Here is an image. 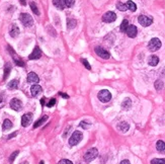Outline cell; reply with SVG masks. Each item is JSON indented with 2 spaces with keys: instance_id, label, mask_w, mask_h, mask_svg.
I'll return each mask as SVG.
<instances>
[{
  "instance_id": "6da1fadb",
  "label": "cell",
  "mask_w": 165,
  "mask_h": 164,
  "mask_svg": "<svg viewBox=\"0 0 165 164\" xmlns=\"http://www.w3.org/2000/svg\"><path fill=\"white\" fill-rule=\"evenodd\" d=\"M82 139H83V134L80 131H75L69 139V145L71 147L77 145Z\"/></svg>"
},
{
  "instance_id": "7a4b0ae2",
  "label": "cell",
  "mask_w": 165,
  "mask_h": 164,
  "mask_svg": "<svg viewBox=\"0 0 165 164\" xmlns=\"http://www.w3.org/2000/svg\"><path fill=\"white\" fill-rule=\"evenodd\" d=\"M98 156V150L96 148H91L84 154V160L86 162H91Z\"/></svg>"
},
{
  "instance_id": "3957f363",
  "label": "cell",
  "mask_w": 165,
  "mask_h": 164,
  "mask_svg": "<svg viewBox=\"0 0 165 164\" xmlns=\"http://www.w3.org/2000/svg\"><path fill=\"white\" fill-rule=\"evenodd\" d=\"M161 41L158 38H153L150 40L149 44H148V48L151 52H155V51H158L161 48Z\"/></svg>"
},
{
  "instance_id": "277c9868",
  "label": "cell",
  "mask_w": 165,
  "mask_h": 164,
  "mask_svg": "<svg viewBox=\"0 0 165 164\" xmlns=\"http://www.w3.org/2000/svg\"><path fill=\"white\" fill-rule=\"evenodd\" d=\"M19 19H20L21 23L25 26H28V28H30V26L33 25V17H31L28 13H21L20 15H19Z\"/></svg>"
},
{
  "instance_id": "5b68a950",
  "label": "cell",
  "mask_w": 165,
  "mask_h": 164,
  "mask_svg": "<svg viewBox=\"0 0 165 164\" xmlns=\"http://www.w3.org/2000/svg\"><path fill=\"white\" fill-rule=\"evenodd\" d=\"M97 97H98V99L101 101V102L106 103V102H108V101L111 99V94H110V92L108 90L103 89V90H100L98 92Z\"/></svg>"
},
{
  "instance_id": "8992f818",
  "label": "cell",
  "mask_w": 165,
  "mask_h": 164,
  "mask_svg": "<svg viewBox=\"0 0 165 164\" xmlns=\"http://www.w3.org/2000/svg\"><path fill=\"white\" fill-rule=\"evenodd\" d=\"M138 21L141 25L143 26H149L152 25L153 22V18L151 16H147V15H140L138 17Z\"/></svg>"
},
{
  "instance_id": "52a82bcc",
  "label": "cell",
  "mask_w": 165,
  "mask_h": 164,
  "mask_svg": "<svg viewBox=\"0 0 165 164\" xmlns=\"http://www.w3.org/2000/svg\"><path fill=\"white\" fill-rule=\"evenodd\" d=\"M8 51H9V53H10V55H12V57H13V61H14V63H15L17 66L19 67H25V62L23 61V60L19 58L17 55L15 54V52L13 51L12 48L10 47V46H8Z\"/></svg>"
},
{
  "instance_id": "ba28073f",
  "label": "cell",
  "mask_w": 165,
  "mask_h": 164,
  "mask_svg": "<svg viewBox=\"0 0 165 164\" xmlns=\"http://www.w3.org/2000/svg\"><path fill=\"white\" fill-rule=\"evenodd\" d=\"M116 19V14L113 11H108L102 15V21L103 22H113Z\"/></svg>"
},
{
  "instance_id": "9c48e42d",
  "label": "cell",
  "mask_w": 165,
  "mask_h": 164,
  "mask_svg": "<svg viewBox=\"0 0 165 164\" xmlns=\"http://www.w3.org/2000/svg\"><path fill=\"white\" fill-rule=\"evenodd\" d=\"M10 107L12 108L13 110H15V112H19V110H23V102H21L20 99H18V98H12V99L10 100Z\"/></svg>"
},
{
  "instance_id": "30bf717a",
  "label": "cell",
  "mask_w": 165,
  "mask_h": 164,
  "mask_svg": "<svg viewBox=\"0 0 165 164\" xmlns=\"http://www.w3.org/2000/svg\"><path fill=\"white\" fill-rule=\"evenodd\" d=\"M31 122H33V114L31 112H28L21 117V126L23 127H28Z\"/></svg>"
},
{
  "instance_id": "8fae6325",
  "label": "cell",
  "mask_w": 165,
  "mask_h": 164,
  "mask_svg": "<svg viewBox=\"0 0 165 164\" xmlns=\"http://www.w3.org/2000/svg\"><path fill=\"white\" fill-rule=\"evenodd\" d=\"M95 53H96V54H97L100 58H102V59H105V60H106V59H110V53H108L106 50L102 49L101 47H96V48H95Z\"/></svg>"
},
{
  "instance_id": "7c38bea8",
  "label": "cell",
  "mask_w": 165,
  "mask_h": 164,
  "mask_svg": "<svg viewBox=\"0 0 165 164\" xmlns=\"http://www.w3.org/2000/svg\"><path fill=\"white\" fill-rule=\"evenodd\" d=\"M42 57V51L39 47H36L35 49H33V53L28 56V59L30 60H38L40 59V58Z\"/></svg>"
},
{
  "instance_id": "4fadbf2b",
  "label": "cell",
  "mask_w": 165,
  "mask_h": 164,
  "mask_svg": "<svg viewBox=\"0 0 165 164\" xmlns=\"http://www.w3.org/2000/svg\"><path fill=\"white\" fill-rule=\"evenodd\" d=\"M127 35L129 38H135L136 36H137V33H138V30L137 28H136V25H130L127 30Z\"/></svg>"
},
{
  "instance_id": "5bb4252c",
  "label": "cell",
  "mask_w": 165,
  "mask_h": 164,
  "mask_svg": "<svg viewBox=\"0 0 165 164\" xmlns=\"http://www.w3.org/2000/svg\"><path fill=\"white\" fill-rule=\"evenodd\" d=\"M39 81H40V78H39V76L35 73V72H30V73H28V82H30V83L37 84Z\"/></svg>"
},
{
  "instance_id": "9a60e30c",
  "label": "cell",
  "mask_w": 165,
  "mask_h": 164,
  "mask_svg": "<svg viewBox=\"0 0 165 164\" xmlns=\"http://www.w3.org/2000/svg\"><path fill=\"white\" fill-rule=\"evenodd\" d=\"M31 95L36 97V96H38L41 92H42V87H41L39 84H33L31 87Z\"/></svg>"
},
{
  "instance_id": "2e32d148",
  "label": "cell",
  "mask_w": 165,
  "mask_h": 164,
  "mask_svg": "<svg viewBox=\"0 0 165 164\" xmlns=\"http://www.w3.org/2000/svg\"><path fill=\"white\" fill-rule=\"evenodd\" d=\"M9 35H10L11 38H16L19 35V28L16 25H12L10 28V30H9Z\"/></svg>"
},
{
  "instance_id": "e0dca14e",
  "label": "cell",
  "mask_w": 165,
  "mask_h": 164,
  "mask_svg": "<svg viewBox=\"0 0 165 164\" xmlns=\"http://www.w3.org/2000/svg\"><path fill=\"white\" fill-rule=\"evenodd\" d=\"M129 129H130V125H129L127 122H121L120 124L118 125V130H120V131L123 133L128 132Z\"/></svg>"
},
{
  "instance_id": "ac0fdd59",
  "label": "cell",
  "mask_w": 165,
  "mask_h": 164,
  "mask_svg": "<svg viewBox=\"0 0 165 164\" xmlns=\"http://www.w3.org/2000/svg\"><path fill=\"white\" fill-rule=\"evenodd\" d=\"M53 4H54V6L56 8L60 9V10H63V9L66 7L64 0H53Z\"/></svg>"
},
{
  "instance_id": "d6986e66",
  "label": "cell",
  "mask_w": 165,
  "mask_h": 164,
  "mask_svg": "<svg viewBox=\"0 0 165 164\" xmlns=\"http://www.w3.org/2000/svg\"><path fill=\"white\" fill-rule=\"evenodd\" d=\"M159 63V58L157 56H150L149 59H148V64L152 67L157 66V64Z\"/></svg>"
},
{
  "instance_id": "ffe728a7",
  "label": "cell",
  "mask_w": 165,
  "mask_h": 164,
  "mask_svg": "<svg viewBox=\"0 0 165 164\" xmlns=\"http://www.w3.org/2000/svg\"><path fill=\"white\" fill-rule=\"evenodd\" d=\"M131 107H132V100H131L130 98H126V99L122 102V107H123V110H130Z\"/></svg>"
},
{
  "instance_id": "44dd1931",
  "label": "cell",
  "mask_w": 165,
  "mask_h": 164,
  "mask_svg": "<svg viewBox=\"0 0 165 164\" xmlns=\"http://www.w3.org/2000/svg\"><path fill=\"white\" fill-rule=\"evenodd\" d=\"M156 148H157V150L160 152V153H165V143L163 141H161V140L157 141Z\"/></svg>"
},
{
  "instance_id": "7402d4cb",
  "label": "cell",
  "mask_w": 165,
  "mask_h": 164,
  "mask_svg": "<svg viewBox=\"0 0 165 164\" xmlns=\"http://www.w3.org/2000/svg\"><path fill=\"white\" fill-rule=\"evenodd\" d=\"M77 25V21L73 18H70L67 20V28L68 30H73L75 28V26Z\"/></svg>"
},
{
  "instance_id": "603a6c76",
  "label": "cell",
  "mask_w": 165,
  "mask_h": 164,
  "mask_svg": "<svg viewBox=\"0 0 165 164\" xmlns=\"http://www.w3.org/2000/svg\"><path fill=\"white\" fill-rule=\"evenodd\" d=\"M11 128H12V123H11L10 120H4L3 122V125H2V129L4 130V131H7V130H10Z\"/></svg>"
},
{
  "instance_id": "cb8c5ba5",
  "label": "cell",
  "mask_w": 165,
  "mask_h": 164,
  "mask_svg": "<svg viewBox=\"0 0 165 164\" xmlns=\"http://www.w3.org/2000/svg\"><path fill=\"white\" fill-rule=\"evenodd\" d=\"M7 87H8L9 89H11V90H13V89H17V87H18V80H16V79H14V80H11L8 83Z\"/></svg>"
},
{
  "instance_id": "d4e9b609",
  "label": "cell",
  "mask_w": 165,
  "mask_h": 164,
  "mask_svg": "<svg viewBox=\"0 0 165 164\" xmlns=\"http://www.w3.org/2000/svg\"><path fill=\"white\" fill-rule=\"evenodd\" d=\"M47 120H48V117H47V115H45V117L41 118L40 120H37V122H36L35 124H33V128H35V129H36V128H39L40 126H42V125H43L44 123H45Z\"/></svg>"
},
{
  "instance_id": "484cf974",
  "label": "cell",
  "mask_w": 165,
  "mask_h": 164,
  "mask_svg": "<svg viewBox=\"0 0 165 164\" xmlns=\"http://www.w3.org/2000/svg\"><path fill=\"white\" fill-rule=\"evenodd\" d=\"M129 25H129V21L127 20V19H124L123 22H122V25H121V28H120L121 32H122V33H126V32H127Z\"/></svg>"
},
{
  "instance_id": "4316f807",
  "label": "cell",
  "mask_w": 165,
  "mask_h": 164,
  "mask_svg": "<svg viewBox=\"0 0 165 164\" xmlns=\"http://www.w3.org/2000/svg\"><path fill=\"white\" fill-rule=\"evenodd\" d=\"M126 5H127V8L130 9L131 11H136V10H137V5H136V4L133 1H128L127 3H126Z\"/></svg>"
},
{
  "instance_id": "83f0119b",
  "label": "cell",
  "mask_w": 165,
  "mask_h": 164,
  "mask_svg": "<svg viewBox=\"0 0 165 164\" xmlns=\"http://www.w3.org/2000/svg\"><path fill=\"white\" fill-rule=\"evenodd\" d=\"M10 71H11V66H10V64H9V63H7L6 66H5V68H4V76H3V79H6L7 77H8L9 73H10Z\"/></svg>"
},
{
  "instance_id": "f1b7e54d",
  "label": "cell",
  "mask_w": 165,
  "mask_h": 164,
  "mask_svg": "<svg viewBox=\"0 0 165 164\" xmlns=\"http://www.w3.org/2000/svg\"><path fill=\"white\" fill-rule=\"evenodd\" d=\"M30 6H31V10H33V13L37 14V15H40V11H39V9H38V7H37V5H36L35 2H31Z\"/></svg>"
},
{
  "instance_id": "f546056e",
  "label": "cell",
  "mask_w": 165,
  "mask_h": 164,
  "mask_svg": "<svg viewBox=\"0 0 165 164\" xmlns=\"http://www.w3.org/2000/svg\"><path fill=\"white\" fill-rule=\"evenodd\" d=\"M151 164H165L164 158H154L151 160Z\"/></svg>"
},
{
  "instance_id": "4dcf8cb0",
  "label": "cell",
  "mask_w": 165,
  "mask_h": 164,
  "mask_svg": "<svg viewBox=\"0 0 165 164\" xmlns=\"http://www.w3.org/2000/svg\"><path fill=\"white\" fill-rule=\"evenodd\" d=\"M154 86H155V88H156V90H161V89L163 88L164 84L161 80H156V82L154 83Z\"/></svg>"
},
{
  "instance_id": "1f68e13d",
  "label": "cell",
  "mask_w": 165,
  "mask_h": 164,
  "mask_svg": "<svg viewBox=\"0 0 165 164\" xmlns=\"http://www.w3.org/2000/svg\"><path fill=\"white\" fill-rule=\"evenodd\" d=\"M116 8L118 9V10H121V11H126L127 10V5L126 4H124L122 3V2H118V4H116Z\"/></svg>"
},
{
  "instance_id": "d6a6232c",
  "label": "cell",
  "mask_w": 165,
  "mask_h": 164,
  "mask_svg": "<svg viewBox=\"0 0 165 164\" xmlns=\"http://www.w3.org/2000/svg\"><path fill=\"white\" fill-rule=\"evenodd\" d=\"M5 104V95L3 93H0V108L3 107Z\"/></svg>"
},
{
  "instance_id": "836d02e7",
  "label": "cell",
  "mask_w": 165,
  "mask_h": 164,
  "mask_svg": "<svg viewBox=\"0 0 165 164\" xmlns=\"http://www.w3.org/2000/svg\"><path fill=\"white\" fill-rule=\"evenodd\" d=\"M80 127L83 128V129H88L89 127H90V123L88 122H85V120H82L81 123H80Z\"/></svg>"
},
{
  "instance_id": "e575fe53",
  "label": "cell",
  "mask_w": 165,
  "mask_h": 164,
  "mask_svg": "<svg viewBox=\"0 0 165 164\" xmlns=\"http://www.w3.org/2000/svg\"><path fill=\"white\" fill-rule=\"evenodd\" d=\"M66 7H72L75 3V0H64Z\"/></svg>"
},
{
  "instance_id": "d590c367",
  "label": "cell",
  "mask_w": 165,
  "mask_h": 164,
  "mask_svg": "<svg viewBox=\"0 0 165 164\" xmlns=\"http://www.w3.org/2000/svg\"><path fill=\"white\" fill-rule=\"evenodd\" d=\"M19 153V151H14L12 154L10 155V157H9V162H13L14 159L16 158V156H17V154Z\"/></svg>"
},
{
  "instance_id": "8d00e7d4",
  "label": "cell",
  "mask_w": 165,
  "mask_h": 164,
  "mask_svg": "<svg viewBox=\"0 0 165 164\" xmlns=\"http://www.w3.org/2000/svg\"><path fill=\"white\" fill-rule=\"evenodd\" d=\"M81 62H82V64H83L84 66H85V68H87V69H88V70H90V69H91V67H90V64H89L88 62H87L85 59H82V60H81Z\"/></svg>"
},
{
  "instance_id": "74e56055",
  "label": "cell",
  "mask_w": 165,
  "mask_h": 164,
  "mask_svg": "<svg viewBox=\"0 0 165 164\" xmlns=\"http://www.w3.org/2000/svg\"><path fill=\"white\" fill-rule=\"evenodd\" d=\"M55 103H56V99H55V98H52V99H50V101L48 102L47 107H54V105H55Z\"/></svg>"
},
{
  "instance_id": "f35d334b",
  "label": "cell",
  "mask_w": 165,
  "mask_h": 164,
  "mask_svg": "<svg viewBox=\"0 0 165 164\" xmlns=\"http://www.w3.org/2000/svg\"><path fill=\"white\" fill-rule=\"evenodd\" d=\"M58 164H73L70 160H68V159H62V160L59 161V163Z\"/></svg>"
},
{
  "instance_id": "ab89813d",
  "label": "cell",
  "mask_w": 165,
  "mask_h": 164,
  "mask_svg": "<svg viewBox=\"0 0 165 164\" xmlns=\"http://www.w3.org/2000/svg\"><path fill=\"white\" fill-rule=\"evenodd\" d=\"M59 94L61 95V96H63V97H64V98H69V96H68L67 94H65V93H62V92H60Z\"/></svg>"
},
{
  "instance_id": "60d3db41",
  "label": "cell",
  "mask_w": 165,
  "mask_h": 164,
  "mask_svg": "<svg viewBox=\"0 0 165 164\" xmlns=\"http://www.w3.org/2000/svg\"><path fill=\"white\" fill-rule=\"evenodd\" d=\"M120 164H131V163H130V161L129 160H123Z\"/></svg>"
},
{
  "instance_id": "b9f144b4",
  "label": "cell",
  "mask_w": 165,
  "mask_h": 164,
  "mask_svg": "<svg viewBox=\"0 0 165 164\" xmlns=\"http://www.w3.org/2000/svg\"><path fill=\"white\" fill-rule=\"evenodd\" d=\"M15 136H16V132L13 133V134H11V135H9V136H8V139H11V138H13V137H15Z\"/></svg>"
},
{
  "instance_id": "7bdbcfd3",
  "label": "cell",
  "mask_w": 165,
  "mask_h": 164,
  "mask_svg": "<svg viewBox=\"0 0 165 164\" xmlns=\"http://www.w3.org/2000/svg\"><path fill=\"white\" fill-rule=\"evenodd\" d=\"M45 101H46V98H45V97L42 98V99H41V104H42V105H45Z\"/></svg>"
},
{
  "instance_id": "ee69618b",
  "label": "cell",
  "mask_w": 165,
  "mask_h": 164,
  "mask_svg": "<svg viewBox=\"0 0 165 164\" xmlns=\"http://www.w3.org/2000/svg\"><path fill=\"white\" fill-rule=\"evenodd\" d=\"M20 3L23 4V5H26V2H25V0H20Z\"/></svg>"
},
{
  "instance_id": "f6af8a7d",
  "label": "cell",
  "mask_w": 165,
  "mask_h": 164,
  "mask_svg": "<svg viewBox=\"0 0 165 164\" xmlns=\"http://www.w3.org/2000/svg\"><path fill=\"white\" fill-rule=\"evenodd\" d=\"M21 164H28V162H26V161H25V162H23Z\"/></svg>"
},
{
  "instance_id": "bcb514c9",
  "label": "cell",
  "mask_w": 165,
  "mask_h": 164,
  "mask_svg": "<svg viewBox=\"0 0 165 164\" xmlns=\"http://www.w3.org/2000/svg\"><path fill=\"white\" fill-rule=\"evenodd\" d=\"M40 164H44V161H41V162H40Z\"/></svg>"
}]
</instances>
